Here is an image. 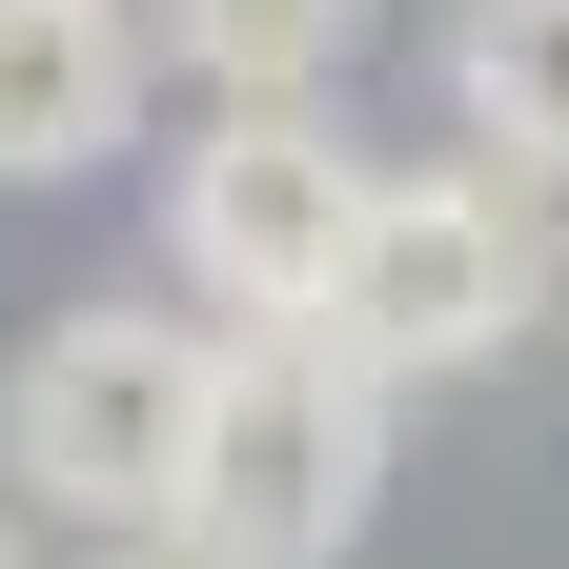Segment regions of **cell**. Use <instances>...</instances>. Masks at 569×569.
I'll return each mask as SVG.
<instances>
[{
    "instance_id": "6",
    "label": "cell",
    "mask_w": 569,
    "mask_h": 569,
    "mask_svg": "<svg viewBox=\"0 0 569 569\" xmlns=\"http://www.w3.org/2000/svg\"><path fill=\"white\" fill-rule=\"evenodd\" d=\"M448 142L569 203V0H448Z\"/></svg>"
},
{
    "instance_id": "4",
    "label": "cell",
    "mask_w": 569,
    "mask_h": 569,
    "mask_svg": "<svg viewBox=\"0 0 569 569\" xmlns=\"http://www.w3.org/2000/svg\"><path fill=\"white\" fill-rule=\"evenodd\" d=\"M367 142H346V102H203L163 142V284L203 326H326L346 284V224H367Z\"/></svg>"
},
{
    "instance_id": "1",
    "label": "cell",
    "mask_w": 569,
    "mask_h": 569,
    "mask_svg": "<svg viewBox=\"0 0 569 569\" xmlns=\"http://www.w3.org/2000/svg\"><path fill=\"white\" fill-rule=\"evenodd\" d=\"M569 306V244H549V183L509 163H387L367 183V224H346V284H326V326L387 407L407 387H468V367H509V346Z\"/></svg>"
},
{
    "instance_id": "7",
    "label": "cell",
    "mask_w": 569,
    "mask_h": 569,
    "mask_svg": "<svg viewBox=\"0 0 569 569\" xmlns=\"http://www.w3.org/2000/svg\"><path fill=\"white\" fill-rule=\"evenodd\" d=\"M387 0H142V61H183V102H346Z\"/></svg>"
},
{
    "instance_id": "2",
    "label": "cell",
    "mask_w": 569,
    "mask_h": 569,
    "mask_svg": "<svg viewBox=\"0 0 569 569\" xmlns=\"http://www.w3.org/2000/svg\"><path fill=\"white\" fill-rule=\"evenodd\" d=\"M367 509H387V387L346 346H306V326H244L203 367L163 549H203V569H346Z\"/></svg>"
},
{
    "instance_id": "5",
    "label": "cell",
    "mask_w": 569,
    "mask_h": 569,
    "mask_svg": "<svg viewBox=\"0 0 569 569\" xmlns=\"http://www.w3.org/2000/svg\"><path fill=\"white\" fill-rule=\"evenodd\" d=\"M142 0H0V183H102L142 142Z\"/></svg>"
},
{
    "instance_id": "8",
    "label": "cell",
    "mask_w": 569,
    "mask_h": 569,
    "mask_svg": "<svg viewBox=\"0 0 569 569\" xmlns=\"http://www.w3.org/2000/svg\"><path fill=\"white\" fill-rule=\"evenodd\" d=\"M82 569H203V549H163V529H142V549H82Z\"/></svg>"
},
{
    "instance_id": "3",
    "label": "cell",
    "mask_w": 569,
    "mask_h": 569,
    "mask_svg": "<svg viewBox=\"0 0 569 569\" xmlns=\"http://www.w3.org/2000/svg\"><path fill=\"white\" fill-rule=\"evenodd\" d=\"M203 367H224L203 306H61V326H21V367H0V488L41 529H82V549H142L183 509Z\"/></svg>"
},
{
    "instance_id": "9",
    "label": "cell",
    "mask_w": 569,
    "mask_h": 569,
    "mask_svg": "<svg viewBox=\"0 0 569 569\" xmlns=\"http://www.w3.org/2000/svg\"><path fill=\"white\" fill-rule=\"evenodd\" d=\"M0 569H21V509H0Z\"/></svg>"
}]
</instances>
